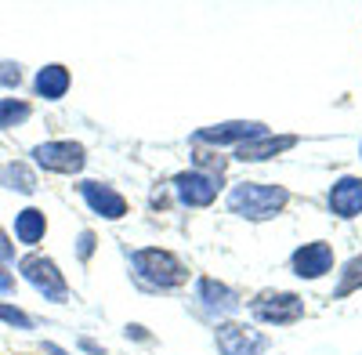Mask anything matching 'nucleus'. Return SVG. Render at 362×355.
I'll return each instance as SVG.
<instances>
[{"label":"nucleus","mask_w":362,"mask_h":355,"mask_svg":"<svg viewBox=\"0 0 362 355\" xmlns=\"http://www.w3.org/2000/svg\"><path fill=\"white\" fill-rule=\"evenodd\" d=\"M22 83V66L18 62H0V87H15Z\"/></svg>","instance_id":"412c9836"},{"label":"nucleus","mask_w":362,"mask_h":355,"mask_svg":"<svg viewBox=\"0 0 362 355\" xmlns=\"http://www.w3.org/2000/svg\"><path fill=\"white\" fill-rule=\"evenodd\" d=\"M225 167H228V160H225L218 149H196V167H192V170H203V174L221 178V174H225Z\"/></svg>","instance_id":"6ab92c4d"},{"label":"nucleus","mask_w":362,"mask_h":355,"mask_svg":"<svg viewBox=\"0 0 362 355\" xmlns=\"http://www.w3.org/2000/svg\"><path fill=\"white\" fill-rule=\"evenodd\" d=\"M174 192L181 206H210L221 192V178L203 174V170H181L174 174Z\"/></svg>","instance_id":"0eeeda50"},{"label":"nucleus","mask_w":362,"mask_h":355,"mask_svg":"<svg viewBox=\"0 0 362 355\" xmlns=\"http://www.w3.org/2000/svg\"><path fill=\"white\" fill-rule=\"evenodd\" d=\"M18 272H22L25 283H33L37 293H44V301H54V305L69 301V283H66L62 272H58V264H54L51 257H44V254H25V257L18 261Z\"/></svg>","instance_id":"20e7f679"},{"label":"nucleus","mask_w":362,"mask_h":355,"mask_svg":"<svg viewBox=\"0 0 362 355\" xmlns=\"http://www.w3.org/2000/svg\"><path fill=\"white\" fill-rule=\"evenodd\" d=\"M290 192L283 185H268V182H239L228 192V211L235 218H247V221H268L286 211Z\"/></svg>","instance_id":"f257e3e1"},{"label":"nucleus","mask_w":362,"mask_h":355,"mask_svg":"<svg viewBox=\"0 0 362 355\" xmlns=\"http://www.w3.org/2000/svg\"><path fill=\"white\" fill-rule=\"evenodd\" d=\"M80 196H83V203L90 206L95 214H102L105 221H119L127 214V199L119 196L112 185H105V182H80Z\"/></svg>","instance_id":"9d476101"},{"label":"nucleus","mask_w":362,"mask_h":355,"mask_svg":"<svg viewBox=\"0 0 362 355\" xmlns=\"http://www.w3.org/2000/svg\"><path fill=\"white\" fill-rule=\"evenodd\" d=\"M0 319H4L8 327H18V330H33V315H25L18 305H4V301H0Z\"/></svg>","instance_id":"aec40b11"},{"label":"nucleus","mask_w":362,"mask_h":355,"mask_svg":"<svg viewBox=\"0 0 362 355\" xmlns=\"http://www.w3.org/2000/svg\"><path fill=\"white\" fill-rule=\"evenodd\" d=\"M44 232H47V218L40 206H25V211L15 214V240L22 247H37L44 240Z\"/></svg>","instance_id":"2eb2a0df"},{"label":"nucleus","mask_w":362,"mask_h":355,"mask_svg":"<svg viewBox=\"0 0 362 355\" xmlns=\"http://www.w3.org/2000/svg\"><path fill=\"white\" fill-rule=\"evenodd\" d=\"M33 160L54 174H80L87 167V149L80 141H40L33 145Z\"/></svg>","instance_id":"39448f33"},{"label":"nucleus","mask_w":362,"mask_h":355,"mask_svg":"<svg viewBox=\"0 0 362 355\" xmlns=\"http://www.w3.org/2000/svg\"><path fill=\"white\" fill-rule=\"evenodd\" d=\"M127 337H134V341H148V334H145L141 322H131V327H127Z\"/></svg>","instance_id":"393cba45"},{"label":"nucleus","mask_w":362,"mask_h":355,"mask_svg":"<svg viewBox=\"0 0 362 355\" xmlns=\"http://www.w3.org/2000/svg\"><path fill=\"white\" fill-rule=\"evenodd\" d=\"M95 243H98V235L90 232V228H83V232H80V240H76V254H80V261H87L90 254H95Z\"/></svg>","instance_id":"4be33fe9"},{"label":"nucleus","mask_w":362,"mask_h":355,"mask_svg":"<svg viewBox=\"0 0 362 355\" xmlns=\"http://www.w3.org/2000/svg\"><path fill=\"white\" fill-rule=\"evenodd\" d=\"M131 269L138 272L141 283L156 286V290H174L189 279V269L174 250L167 247H141L131 254Z\"/></svg>","instance_id":"f03ea898"},{"label":"nucleus","mask_w":362,"mask_h":355,"mask_svg":"<svg viewBox=\"0 0 362 355\" xmlns=\"http://www.w3.org/2000/svg\"><path fill=\"white\" fill-rule=\"evenodd\" d=\"M329 211L344 221L362 214V178L358 174H344L329 185Z\"/></svg>","instance_id":"f8f14e48"},{"label":"nucleus","mask_w":362,"mask_h":355,"mask_svg":"<svg viewBox=\"0 0 362 355\" xmlns=\"http://www.w3.org/2000/svg\"><path fill=\"white\" fill-rule=\"evenodd\" d=\"M69 87H73V76H69L66 66H58V62L44 66V69L37 73V80H33V91H37L40 98H47V102H62V98L69 95Z\"/></svg>","instance_id":"4468645a"},{"label":"nucleus","mask_w":362,"mask_h":355,"mask_svg":"<svg viewBox=\"0 0 362 355\" xmlns=\"http://www.w3.org/2000/svg\"><path fill=\"white\" fill-rule=\"evenodd\" d=\"M290 272L297 279H322L326 272H334V247L326 240L305 243L290 254Z\"/></svg>","instance_id":"1a4fd4ad"},{"label":"nucleus","mask_w":362,"mask_h":355,"mask_svg":"<svg viewBox=\"0 0 362 355\" xmlns=\"http://www.w3.org/2000/svg\"><path fill=\"white\" fill-rule=\"evenodd\" d=\"M268 127L261 120H228V124H214L192 134V145H210V149H221V145H243L254 138H264Z\"/></svg>","instance_id":"423d86ee"},{"label":"nucleus","mask_w":362,"mask_h":355,"mask_svg":"<svg viewBox=\"0 0 362 355\" xmlns=\"http://www.w3.org/2000/svg\"><path fill=\"white\" fill-rule=\"evenodd\" d=\"M80 348H87V351H95V355H105V348H102V344H95V341H80Z\"/></svg>","instance_id":"a878e982"},{"label":"nucleus","mask_w":362,"mask_h":355,"mask_svg":"<svg viewBox=\"0 0 362 355\" xmlns=\"http://www.w3.org/2000/svg\"><path fill=\"white\" fill-rule=\"evenodd\" d=\"M29 116H33V105H29V102H22V98H0V131L22 127Z\"/></svg>","instance_id":"f3484780"},{"label":"nucleus","mask_w":362,"mask_h":355,"mask_svg":"<svg viewBox=\"0 0 362 355\" xmlns=\"http://www.w3.org/2000/svg\"><path fill=\"white\" fill-rule=\"evenodd\" d=\"M196 298L206 312H214V315H235L239 312V293L232 286H225L221 279H210V276H199L196 279Z\"/></svg>","instance_id":"9b49d317"},{"label":"nucleus","mask_w":362,"mask_h":355,"mask_svg":"<svg viewBox=\"0 0 362 355\" xmlns=\"http://www.w3.org/2000/svg\"><path fill=\"white\" fill-rule=\"evenodd\" d=\"M11 257H15V240H11L4 228H0V264H8Z\"/></svg>","instance_id":"5701e85b"},{"label":"nucleus","mask_w":362,"mask_h":355,"mask_svg":"<svg viewBox=\"0 0 362 355\" xmlns=\"http://www.w3.org/2000/svg\"><path fill=\"white\" fill-rule=\"evenodd\" d=\"M362 290V254H355L351 261H344V269H341V279H337V290H334V301L348 298V293Z\"/></svg>","instance_id":"a211bd4d"},{"label":"nucleus","mask_w":362,"mask_h":355,"mask_svg":"<svg viewBox=\"0 0 362 355\" xmlns=\"http://www.w3.org/2000/svg\"><path fill=\"white\" fill-rule=\"evenodd\" d=\"M250 315L268 327H290V322L305 319V298L290 290H261L250 301Z\"/></svg>","instance_id":"7ed1b4c3"},{"label":"nucleus","mask_w":362,"mask_h":355,"mask_svg":"<svg viewBox=\"0 0 362 355\" xmlns=\"http://www.w3.org/2000/svg\"><path fill=\"white\" fill-rule=\"evenodd\" d=\"M0 185L11 189V192H22V196H33L37 192V170L29 163H22V160L4 163L0 167Z\"/></svg>","instance_id":"dca6fc26"},{"label":"nucleus","mask_w":362,"mask_h":355,"mask_svg":"<svg viewBox=\"0 0 362 355\" xmlns=\"http://www.w3.org/2000/svg\"><path fill=\"white\" fill-rule=\"evenodd\" d=\"M11 290H15V272L8 264H0V293H11Z\"/></svg>","instance_id":"b1692460"},{"label":"nucleus","mask_w":362,"mask_h":355,"mask_svg":"<svg viewBox=\"0 0 362 355\" xmlns=\"http://www.w3.org/2000/svg\"><path fill=\"white\" fill-rule=\"evenodd\" d=\"M297 145V134H264V138H254V141H243V145H235V160H243V163H261V160H272V156H279L286 149H293Z\"/></svg>","instance_id":"ddd939ff"},{"label":"nucleus","mask_w":362,"mask_h":355,"mask_svg":"<svg viewBox=\"0 0 362 355\" xmlns=\"http://www.w3.org/2000/svg\"><path fill=\"white\" fill-rule=\"evenodd\" d=\"M214 344L221 355H257L268 341L264 334H257L254 327H247V322H218V330H214Z\"/></svg>","instance_id":"6e6552de"}]
</instances>
